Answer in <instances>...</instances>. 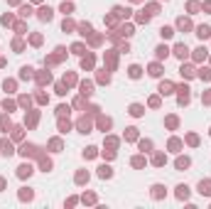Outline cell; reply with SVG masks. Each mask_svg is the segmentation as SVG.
I'll list each match as a JSON object with an SVG mask.
<instances>
[{"mask_svg":"<svg viewBox=\"0 0 211 209\" xmlns=\"http://www.w3.org/2000/svg\"><path fill=\"white\" fill-rule=\"evenodd\" d=\"M174 57L184 62V59L189 57V47H187V44H177V47H174Z\"/></svg>","mask_w":211,"mask_h":209,"instance_id":"obj_1","label":"cell"},{"mask_svg":"<svg viewBox=\"0 0 211 209\" xmlns=\"http://www.w3.org/2000/svg\"><path fill=\"white\" fill-rule=\"evenodd\" d=\"M199 194L201 197H211V180H201L199 182Z\"/></svg>","mask_w":211,"mask_h":209,"instance_id":"obj_2","label":"cell"},{"mask_svg":"<svg viewBox=\"0 0 211 209\" xmlns=\"http://www.w3.org/2000/svg\"><path fill=\"white\" fill-rule=\"evenodd\" d=\"M39 20L42 22H49L52 20V7H39Z\"/></svg>","mask_w":211,"mask_h":209,"instance_id":"obj_3","label":"cell"},{"mask_svg":"<svg viewBox=\"0 0 211 209\" xmlns=\"http://www.w3.org/2000/svg\"><path fill=\"white\" fill-rule=\"evenodd\" d=\"M165 194H167V192H165L162 185H152V197H155V199H162Z\"/></svg>","mask_w":211,"mask_h":209,"instance_id":"obj_4","label":"cell"},{"mask_svg":"<svg viewBox=\"0 0 211 209\" xmlns=\"http://www.w3.org/2000/svg\"><path fill=\"white\" fill-rule=\"evenodd\" d=\"M32 172H35L32 165H20V167H17V175H20V177H30Z\"/></svg>","mask_w":211,"mask_h":209,"instance_id":"obj_5","label":"cell"},{"mask_svg":"<svg viewBox=\"0 0 211 209\" xmlns=\"http://www.w3.org/2000/svg\"><path fill=\"white\" fill-rule=\"evenodd\" d=\"M187 197H189V187L187 185H179L177 187V199H187Z\"/></svg>","mask_w":211,"mask_h":209,"instance_id":"obj_6","label":"cell"},{"mask_svg":"<svg viewBox=\"0 0 211 209\" xmlns=\"http://www.w3.org/2000/svg\"><path fill=\"white\" fill-rule=\"evenodd\" d=\"M0 148H2V155H5V158H10V155L15 153V150H12V145H10L7 140H2V143H0Z\"/></svg>","mask_w":211,"mask_h":209,"instance_id":"obj_7","label":"cell"},{"mask_svg":"<svg viewBox=\"0 0 211 209\" xmlns=\"http://www.w3.org/2000/svg\"><path fill=\"white\" fill-rule=\"evenodd\" d=\"M179 91H182V94H179V104L184 106L189 101V89H187V86H179Z\"/></svg>","mask_w":211,"mask_h":209,"instance_id":"obj_8","label":"cell"},{"mask_svg":"<svg viewBox=\"0 0 211 209\" xmlns=\"http://www.w3.org/2000/svg\"><path fill=\"white\" fill-rule=\"evenodd\" d=\"M98 177H113V170H110V167H108V165H101V167H98Z\"/></svg>","mask_w":211,"mask_h":209,"instance_id":"obj_9","label":"cell"},{"mask_svg":"<svg viewBox=\"0 0 211 209\" xmlns=\"http://www.w3.org/2000/svg\"><path fill=\"white\" fill-rule=\"evenodd\" d=\"M196 35L201 37V39H206V37L211 35V27H206V25H201V27H196Z\"/></svg>","mask_w":211,"mask_h":209,"instance_id":"obj_10","label":"cell"},{"mask_svg":"<svg viewBox=\"0 0 211 209\" xmlns=\"http://www.w3.org/2000/svg\"><path fill=\"white\" fill-rule=\"evenodd\" d=\"M32 197H35V192H32V189H30V187H25V189H22V192H20V199H22V202H25V199H27V202H30V199H32Z\"/></svg>","mask_w":211,"mask_h":209,"instance_id":"obj_11","label":"cell"},{"mask_svg":"<svg viewBox=\"0 0 211 209\" xmlns=\"http://www.w3.org/2000/svg\"><path fill=\"white\" fill-rule=\"evenodd\" d=\"M155 52H157V59H165V57H167V54H170V49H167V47H165V44H160V47H157V49H155Z\"/></svg>","mask_w":211,"mask_h":209,"instance_id":"obj_12","label":"cell"},{"mask_svg":"<svg viewBox=\"0 0 211 209\" xmlns=\"http://www.w3.org/2000/svg\"><path fill=\"white\" fill-rule=\"evenodd\" d=\"M172 89H174V86H172L170 81H162V84H160V94H172Z\"/></svg>","mask_w":211,"mask_h":209,"instance_id":"obj_13","label":"cell"},{"mask_svg":"<svg viewBox=\"0 0 211 209\" xmlns=\"http://www.w3.org/2000/svg\"><path fill=\"white\" fill-rule=\"evenodd\" d=\"M189 165H192L189 158H179V160H177V170H184V167H189Z\"/></svg>","mask_w":211,"mask_h":209,"instance_id":"obj_14","label":"cell"},{"mask_svg":"<svg viewBox=\"0 0 211 209\" xmlns=\"http://www.w3.org/2000/svg\"><path fill=\"white\" fill-rule=\"evenodd\" d=\"M160 35L165 37V39H170V37L174 35V30H172V27H167V25H165V27H160Z\"/></svg>","mask_w":211,"mask_h":209,"instance_id":"obj_15","label":"cell"},{"mask_svg":"<svg viewBox=\"0 0 211 209\" xmlns=\"http://www.w3.org/2000/svg\"><path fill=\"white\" fill-rule=\"evenodd\" d=\"M140 67H138V64H133V67H130V69H128V74H130V79H138V76H140Z\"/></svg>","mask_w":211,"mask_h":209,"instance_id":"obj_16","label":"cell"},{"mask_svg":"<svg viewBox=\"0 0 211 209\" xmlns=\"http://www.w3.org/2000/svg\"><path fill=\"white\" fill-rule=\"evenodd\" d=\"M177 27H179V30H189V27H192V22H189V20H184V17H179V20H177Z\"/></svg>","mask_w":211,"mask_h":209,"instance_id":"obj_17","label":"cell"},{"mask_svg":"<svg viewBox=\"0 0 211 209\" xmlns=\"http://www.w3.org/2000/svg\"><path fill=\"white\" fill-rule=\"evenodd\" d=\"M79 32H81L84 37L91 35V25H88V22H81V25H79Z\"/></svg>","mask_w":211,"mask_h":209,"instance_id":"obj_18","label":"cell"},{"mask_svg":"<svg viewBox=\"0 0 211 209\" xmlns=\"http://www.w3.org/2000/svg\"><path fill=\"white\" fill-rule=\"evenodd\" d=\"M20 71H22V74H20L22 79H30V76H32V71H35V69H32V67H22Z\"/></svg>","mask_w":211,"mask_h":209,"instance_id":"obj_19","label":"cell"},{"mask_svg":"<svg viewBox=\"0 0 211 209\" xmlns=\"http://www.w3.org/2000/svg\"><path fill=\"white\" fill-rule=\"evenodd\" d=\"M130 113H133V116H142V106L140 104H133V106H130Z\"/></svg>","mask_w":211,"mask_h":209,"instance_id":"obj_20","label":"cell"},{"mask_svg":"<svg viewBox=\"0 0 211 209\" xmlns=\"http://www.w3.org/2000/svg\"><path fill=\"white\" fill-rule=\"evenodd\" d=\"M76 182H79V185L88 182V172H79V175H76Z\"/></svg>","mask_w":211,"mask_h":209,"instance_id":"obj_21","label":"cell"},{"mask_svg":"<svg viewBox=\"0 0 211 209\" xmlns=\"http://www.w3.org/2000/svg\"><path fill=\"white\" fill-rule=\"evenodd\" d=\"M204 57H206V49H204V47H199V49H196V54H194V59L199 62V59H204Z\"/></svg>","mask_w":211,"mask_h":209,"instance_id":"obj_22","label":"cell"},{"mask_svg":"<svg viewBox=\"0 0 211 209\" xmlns=\"http://www.w3.org/2000/svg\"><path fill=\"white\" fill-rule=\"evenodd\" d=\"M84 158H96V148H93V145L86 148V150H84Z\"/></svg>","mask_w":211,"mask_h":209,"instance_id":"obj_23","label":"cell"},{"mask_svg":"<svg viewBox=\"0 0 211 209\" xmlns=\"http://www.w3.org/2000/svg\"><path fill=\"white\" fill-rule=\"evenodd\" d=\"M160 74H162V69H160L157 64H152V67H150V76H160Z\"/></svg>","mask_w":211,"mask_h":209,"instance_id":"obj_24","label":"cell"},{"mask_svg":"<svg viewBox=\"0 0 211 209\" xmlns=\"http://www.w3.org/2000/svg\"><path fill=\"white\" fill-rule=\"evenodd\" d=\"M182 76H192V74H194V69H192V67H184V64H182Z\"/></svg>","mask_w":211,"mask_h":209,"instance_id":"obj_25","label":"cell"},{"mask_svg":"<svg viewBox=\"0 0 211 209\" xmlns=\"http://www.w3.org/2000/svg\"><path fill=\"white\" fill-rule=\"evenodd\" d=\"M91 89H93V86H91V84H86V81H84V84H81V91H84V94H86V96H88V94H93V91H91Z\"/></svg>","mask_w":211,"mask_h":209,"instance_id":"obj_26","label":"cell"},{"mask_svg":"<svg viewBox=\"0 0 211 209\" xmlns=\"http://www.w3.org/2000/svg\"><path fill=\"white\" fill-rule=\"evenodd\" d=\"M12 138H15V140L22 138V128H20V126H15V128H12Z\"/></svg>","mask_w":211,"mask_h":209,"instance_id":"obj_27","label":"cell"},{"mask_svg":"<svg viewBox=\"0 0 211 209\" xmlns=\"http://www.w3.org/2000/svg\"><path fill=\"white\" fill-rule=\"evenodd\" d=\"M98 126H101L103 131H108V128H110V121H108V118H101V121H98Z\"/></svg>","mask_w":211,"mask_h":209,"instance_id":"obj_28","label":"cell"},{"mask_svg":"<svg viewBox=\"0 0 211 209\" xmlns=\"http://www.w3.org/2000/svg\"><path fill=\"white\" fill-rule=\"evenodd\" d=\"M20 15H22V17H30V15H32V7H30V5H27V7H22V10H20Z\"/></svg>","mask_w":211,"mask_h":209,"instance_id":"obj_29","label":"cell"},{"mask_svg":"<svg viewBox=\"0 0 211 209\" xmlns=\"http://www.w3.org/2000/svg\"><path fill=\"white\" fill-rule=\"evenodd\" d=\"M140 148H142V153H147V150L152 148V143H150V140H142V143H140Z\"/></svg>","mask_w":211,"mask_h":209,"instance_id":"obj_30","label":"cell"},{"mask_svg":"<svg viewBox=\"0 0 211 209\" xmlns=\"http://www.w3.org/2000/svg\"><path fill=\"white\" fill-rule=\"evenodd\" d=\"M71 49H74V54H84V44H74Z\"/></svg>","mask_w":211,"mask_h":209,"instance_id":"obj_31","label":"cell"},{"mask_svg":"<svg viewBox=\"0 0 211 209\" xmlns=\"http://www.w3.org/2000/svg\"><path fill=\"white\" fill-rule=\"evenodd\" d=\"M2 89H5V91H12V89H15V81H5Z\"/></svg>","mask_w":211,"mask_h":209,"instance_id":"obj_32","label":"cell"},{"mask_svg":"<svg viewBox=\"0 0 211 209\" xmlns=\"http://www.w3.org/2000/svg\"><path fill=\"white\" fill-rule=\"evenodd\" d=\"M57 113H59V116H64V113H69V106H59V108H57Z\"/></svg>","mask_w":211,"mask_h":209,"instance_id":"obj_33","label":"cell"},{"mask_svg":"<svg viewBox=\"0 0 211 209\" xmlns=\"http://www.w3.org/2000/svg\"><path fill=\"white\" fill-rule=\"evenodd\" d=\"M62 12H64V15H69V12H71V5H69V2H64V5H62Z\"/></svg>","mask_w":211,"mask_h":209,"instance_id":"obj_34","label":"cell"},{"mask_svg":"<svg viewBox=\"0 0 211 209\" xmlns=\"http://www.w3.org/2000/svg\"><path fill=\"white\" fill-rule=\"evenodd\" d=\"M199 76H201V79H211V71H209V69H201V74H199Z\"/></svg>","mask_w":211,"mask_h":209,"instance_id":"obj_35","label":"cell"},{"mask_svg":"<svg viewBox=\"0 0 211 209\" xmlns=\"http://www.w3.org/2000/svg\"><path fill=\"white\" fill-rule=\"evenodd\" d=\"M155 165H165V155H157L155 158Z\"/></svg>","mask_w":211,"mask_h":209,"instance_id":"obj_36","label":"cell"},{"mask_svg":"<svg viewBox=\"0 0 211 209\" xmlns=\"http://www.w3.org/2000/svg\"><path fill=\"white\" fill-rule=\"evenodd\" d=\"M7 126H10V121H7L5 116H2V118H0V128H7Z\"/></svg>","mask_w":211,"mask_h":209,"instance_id":"obj_37","label":"cell"},{"mask_svg":"<svg viewBox=\"0 0 211 209\" xmlns=\"http://www.w3.org/2000/svg\"><path fill=\"white\" fill-rule=\"evenodd\" d=\"M2 187H5V180H0V192H2Z\"/></svg>","mask_w":211,"mask_h":209,"instance_id":"obj_38","label":"cell"},{"mask_svg":"<svg viewBox=\"0 0 211 209\" xmlns=\"http://www.w3.org/2000/svg\"><path fill=\"white\" fill-rule=\"evenodd\" d=\"M209 133H211V131H209Z\"/></svg>","mask_w":211,"mask_h":209,"instance_id":"obj_39","label":"cell"}]
</instances>
